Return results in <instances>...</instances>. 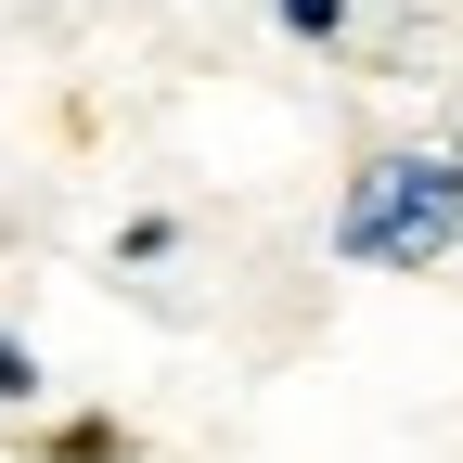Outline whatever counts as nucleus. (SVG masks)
Here are the masks:
<instances>
[{"label": "nucleus", "instance_id": "nucleus-1", "mask_svg": "<svg viewBox=\"0 0 463 463\" xmlns=\"http://www.w3.org/2000/svg\"><path fill=\"white\" fill-rule=\"evenodd\" d=\"M322 245L347 258V270H438L450 245H463V155L438 142H386V155H361V181L335 194V232Z\"/></svg>", "mask_w": 463, "mask_h": 463}, {"label": "nucleus", "instance_id": "nucleus-2", "mask_svg": "<svg viewBox=\"0 0 463 463\" xmlns=\"http://www.w3.org/2000/svg\"><path fill=\"white\" fill-rule=\"evenodd\" d=\"M129 450H142V438L116 425V412H65V425L39 438V463H129Z\"/></svg>", "mask_w": 463, "mask_h": 463}, {"label": "nucleus", "instance_id": "nucleus-3", "mask_svg": "<svg viewBox=\"0 0 463 463\" xmlns=\"http://www.w3.org/2000/svg\"><path fill=\"white\" fill-rule=\"evenodd\" d=\"M39 399H52V373H39V347H26L14 322H0V412H39Z\"/></svg>", "mask_w": 463, "mask_h": 463}, {"label": "nucleus", "instance_id": "nucleus-4", "mask_svg": "<svg viewBox=\"0 0 463 463\" xmlns=\"http://www.w3.org/2000/svg\"><path fill=\"white\" fill-rule=\"evenodd\" d=\"M283 39H347V0H270Z\"/></svg>", "mask_w": 463, "mask_h": 463}, {"label": "nucleus", "instance_id": "nucleus-5", "mask_svg": "<svg viewBox=\"0 0 463 463\" xmlns=\"http://www.w3.org/2000/svg\"><path fill=\"white\" fill-rule=\"evenodd\" d=\"M167 245H181V219H167V206H155V219H129V232H116V258H129V270H155Z\"/></svg>", "mask_w": 463, "mask_h": 463}]
</instances>
